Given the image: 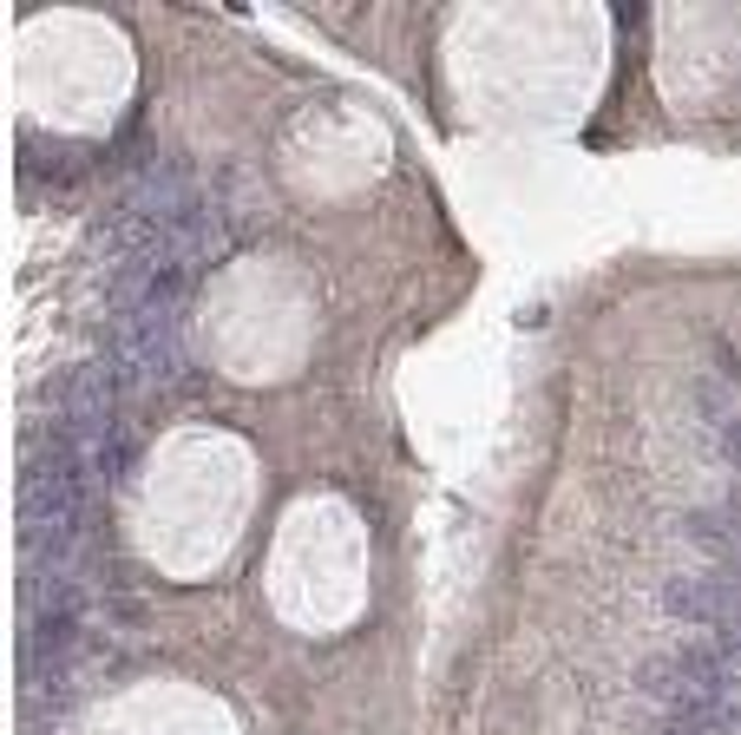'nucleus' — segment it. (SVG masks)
Returning a JSON list of instances; mask_svg holds the SVG:
<instances>
[{
	"label": "nucleus",
	"mask_w": 741,
	"mask_h": 735,
	"mask_svg": "<svg viewBox=\"0 0 741 735\" xmlns=\"http://www.w3.org/2000/svg\"><path fill=\"white\" fill-rule=\"evenodd\" d=\"M178 302H184V269H171L151 296L112 309V349L106 368L119 381V394H151V387H171L184 374V322H178Z\"/></svg>",
	"instance_id": "f257e3e1"
}]
</instances>
